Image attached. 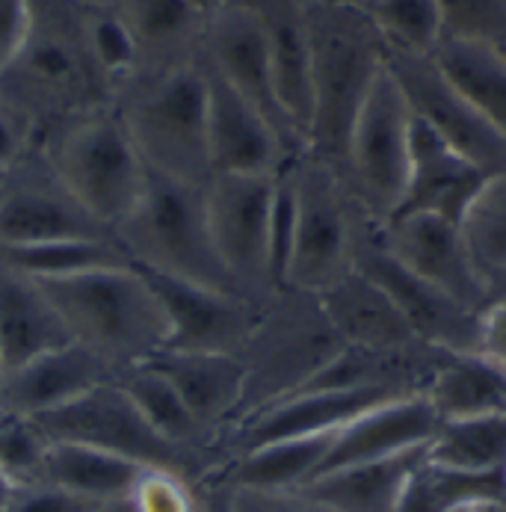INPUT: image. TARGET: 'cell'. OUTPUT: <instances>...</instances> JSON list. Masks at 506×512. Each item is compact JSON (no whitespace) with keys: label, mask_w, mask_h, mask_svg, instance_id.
Segmentation results:
<instances>
[{"label":"cell","mask_w":506,"mask_h":512,"mask_svg":"<svg viewBox=\"0 0 506 512\" xmlns=\"http://www.w3.org/2000/svg\"><path fill=\"white\" fill-rule=\"evenodd\" d=\"M0 104L30 119L39 143L77 116L113 107V89L86 42L80 0H33L24 45L0 74Z\"/></svg>","instance_id":"1"},{"label":"cell","mask_w":506,"mask_h":512,"mask_svg":"<svg viewBox=\"0 0 506 512\" xmlns=\"http://www.w3.org/2000/svg\"><path fill=\"white\" fill-rule=\"evenodd\" d=\"M311 48V128L305 154L344 175L350 134L373 80L385 69V39L353 0H299Z\"/></svg>","instance_id":"2"},{"label":"cell","mask_w":506,"mask_h":512,"mask_svg":"<svg viewBox=\"0 0 506 512\" xmlns=\"http://www.w3.org/2000/svg\"><path fill=\"white\" fill-rule=\"evenodd\" d=\"M36 282L54 302L74 344L98 356L116 376L166 350L163 305L137 264Z\"/></svg>","instance_id":"3"},{"label":"cell","mask_w":506,"mask_h":512,"mask_svg":"<svg viewBox=\"0 0 506 512\" xmlns=\"http://www.w3.org/2000/svg\"><path fill=\"white\" fill-rule=\"evenodd\" d=\"M128 137L148 169L205 187L211 181L208 154V83L202 54L166 72L137 74L113 95Z\"/></svg>","instance_id":"4"},{"label":"cell","mask_w":506,"mask_h":512,"mask_svg":"<svg viewBox=\"0 0 506 512\" xmlns=\"http://www.w3.org/2000/svg\"><path fill=\"white\" fill-rule=\"evenodd\" d=\"M113 234L128 258L145 270L237 293L214 246L205 187L148 169L137 208Z\"/></svg>","instance_id":"5"},{"label":"cell","mask_w":506,"mask_h":512,"mask_svg":"<svg viewBox=\"0 0 506 512\" xmlns=\"http://www.w3.org/2000/svg\"><path fill=\"white\" fill-rule=\"evenodd\" d=\"M39 151L63 187L104 228L113 231L137 208L148 169L113 107L77 116L48 134Z\"/></svg>","instance_id":"6"},{"label":"cell","mask_w":506,"mask_h":512,"mask_svg":"<svg viewBox=\"0 0 506 512\" xmlns=\"http://www.w3.org/2000/svg\"><path fill=\"white\" fill-rule=\"evenodd\" d=\"M48 441H72L86 444L122 459H131L143 468H166L184 474L193 483H202L219 465L208 456L190 453L172 441H166L140 412V406L128 397V391L110 379L80 394L77 400L30 418Z\"/></svg>","instance_id":"7"},{"label":"cell","mask_w":506,"mask_h":512,"mask_svg":"<svg viewBox=\"0 0 506 512\" xmlns=\"http://www.w3.org/2000/svg\"><path fill=\"white\" fill-rule=\"evenodd\" d=\"M296 184V243L288 291L320 296L353 270L359 202L341 172L302 154L290 160Z\"/></svg>","instance_id":"8"},{"label":"cell","mask_w":506,"mask_h":512,"mask_svg":"<svg viewBox=\"0 0 506 512\" xmlns=\"http://www.w3.org/2000/svg\"><path fill=\"white\" fill-rule=\"evenodd\" d=\"M412 110L388 66L373 80L350 134L344 181L373 220L385 222L400 205L409 178Z\"/></svg>","instance_id":"9"},{"label":"cell","mask_w":506,"mask_h":512,"mask_svg":"<svg viewBox=\"0 0 506 512\" xmlns=\"http://www.w3.org/2000/svg\"><path fill=\"white\" fill-rule=\"evenodd\" d=\"M353 270L394 299L415 338L441 353H477L483 311L453 299L450 293L424 282L406 270L376 237V220L359 205L356 240H353Z\"/></svg>","instance_id":"10"},{"label":"cell","mask_w":506,"mask_h":512,"mask_svg":"<svg viewBox=\"0 0 506 512\" xmlns=\"http://www.w3.org/2000/svg\"><path fill=\"white\" fill-rule=\"evenodd\" d=\"M279 175L214 172L205 184L208 222L219 258L240 296L267 305L273 296L267 270V228Z\"/></svg>","instance_id":"11"},{"label":"cell","mask_w":506,"mask_h":512,"mask_svg":"<svg viewBox=\"0 0 506 512\" xmlns=\"http://www.w3.org/2000/svg\"><path fill=\"white\" fill-rule=\"evenodd\" d=\"M202 57L270 122L290 160L305 154V143L299 140V134L293 131L279 104L270 51H267V33L261 15L249 0H228L208 18Z\"/></svg>","instance_id":"12"},{"label":"cell","mask_w":506,"mask_h":512,"mask_svg":"<svg viewBox=\"0 0 506 512\" xmlns=\"http://www.w3.org/2000/svg\"><path fill=\"white\" fill-rule=\"evenodd\" d=\"M385 66L406 95L412 116L430 125L444 143L474 160L489 175L506 172L504 137L453 86V80L441 72L433 57H415L385 48Z\"/></svg>","instance_id":"13"},{"label":"cell","mask_w":506,"mask_h":512,"mask_svg":"<svg viewBox=\"0 0 506 512\" xmlns=\"http://www.w3.org/2000/svg\"><path fill=\"white\" fill-rule=\"evenodd\" d=\"M66 237H116L95 220L36 148L6 169L0 187V246H30Z\"/></svg>","instance_id":"14"},{"label":"cell","mask_w":506,"mask_h":512,"mask_svg":"<svg viewBox=\"0 0 506 512\" xmlns=\"http://www.w3.org/2000/svg\"><path fill=\"white\" fill-rule=\"evenodd\" d=\"M137 270L143 273L145 282L163 305L169 323L166 350L240 353L249 344L267 308L240 293L184 282L166 273L145 270L140 264Z\"/></svg>","instance_id":"15"},{"label":"cell","mask_w":506,"mask_h":512,"mask_svg":"<svg viewBox=\"0 0 506 512\" xmlns=\"http://www.w3.org/2000/svg\"><path fill=\"white\" fill-rule=\"evenodd\" d=\"M379 243L415 276L430 282L453 299L486 311V288L468 255L459 222L441 217H391L376 220Z\"/></svg>","instance_id":"16"},{"label":"cell","mask_w":506,"mask_h":512,"mask_svg":"<svg viewBox=\"0 0 506 512\" xmlns=\"http://www.w3.org/2000/svg\"><path fill=\"white\" fill-rule=\"evenodd\" d=\"M489 181V172L474 160L459 154L444 143L430 125L412 116V140H409V178L403 199L391 217H441L462 222L465 211ZM388 217V220H391Z\"/></svg>","instance_id":"17"},{"label":"cell","mask_w":506,"mask_h":512,"mask_svg":"<svg viewBox=\"0 0 506 512\" xmlns=\"http://www.w3.org/2000/svg\"><path fill=\"white\" fill-rule=\"evenodd\" d=\"M208 83V154L211 172L279 175L290 163L288 151L270 122L202 57Z\"/></svg>","instance_id":"18"},{"label":"cell","mask_w":506,"mask_h":512,"mask_svg":"<svg viewBox=\"0 0 506 512\" xmlns=\"http://www.w3.org/2000/svg\"><path fill=\"white\" fill-rule=\"evenodd\" d=\"M438 424L441 421H438L435 409L421 391L385 400V403L362 412L356 421H350L347 427H341L335 433V441H332L317 477L326 471H335V468L421 450L433 441Z\"/></svg>","instance_id":"19"},{"label":"cell","mask_w":506,"mask_h":512,"mask_svg":"<svg viewBox=\"0 0 506 512\" xmlns=\"http://www.w3.org/2000/svg\"><path fill=\"white\" fill-rule=\"evenodd\" d=\"M110 379H116V373L98 356L77 344H66L3 373L0 415L39 418Z\"/></svg>","instance_id":"20"},{"label":"cell","mask_w":506,"mask_h":512,"mask_svg":"<svg viewBox=\"0 0 506 512\" xmlns=\"http://www.w3.org/2000/svg\"><path fill=\"white\" fill-rule=\"evenodd\" d=\"M148 365L157 367L190 412L219 441L237 421L246 397V365L237 353H202V350H160Z\"/></svg>","instance_id":"21"},{"label":"cell","mask_w":506,"mask_h":512,"mask_svg":"<svg viewBox=\"0 0 506 512\" xmlns=\"http://www.w3.org/2000/svg\"><path fill=\"white\" fill-rule=\"evenodd\" d=\"M329 326L347 347L376 353H406L424 347L394 299L359 270H350L329 291L317 296Z\"/></svg>","instance_id":"22"},{"label":"cell","mask_w":506,"mask_h":512,"mask_svg":"<svg viewBox=\"0 0 506 512\" xmlns=\"http://www.w3.org/2000/svg\"><path fill=\"white\" fill-rule=\"evenodd\" d=\"M74 344L63 317L36 279L0 255V362L3 373Z\"/></svg>","instance_id":"23"},{"label":"cell","mask_w":506,"mask_h":512,"mask_svg":"<svg viewBox=\"0 0 506 512\" xmlns=\"http://www.w3.org/2000/svg\"><path fill=\"white\" fill-rule=\"evenodd\" d=\"M110 6L137 45V74L166 72L199 60L208 15L187 0H110Z\"/></svg>","instance_id":"24"},{"label":"cell","mask_w":506,"mask_h":512,"mask_svg":"<svg viewBox=\"0 0 506 512\" xmlns=\"http://www.w3.org/2000/svg\"><path fill=\"white\" fill-rule=\"evenodd\" d=\"M249 3L261 15L267 33V51H270L279 104L293 131L308 148L314 92H311V48H308L302 3L299 0H249Z\"/></svg>","instance_id":"25"},{"label":"cell","mask_w":506,"mask_h":512,"mask_svg":"<svg viewBox=\"0 0 506 512\" xmlns=\"http://www.w3.org/2000/svg\"><path fill=\"white\" fill-rule=\"evenodd\" d=\"M421 394L438 421L506 415V367L486 353H438Z\"/></svg>","instance_id":"26"},{"label":"cell","mask_w":506,"mask_h":512,"mask_svg":"<svg viewBox=\"0 0 506 512\" xmlns=\"http://www.w3.org/2000/svg\"><path fill=\"white\" fill-rule=\"evenodd\" d=\"M424 456H427V447L376 459V462L335 468V471L314 477L308 486L296 492L308 495L311 501L335 512H397L406 483Z\"/></svg>","instance_id":"27"},{"label":"cell","mask_w":506,"mask_h":512,"mask_svg":"<svg viewBox=\"0 0 506 512\" xmlns=\"http://www.w3.org/2000/svg\"><path fill=\"white\" fill-rule=\"evenodd\" d=\"M332 441H335V433L270 441L240 456H231L217 471L234 489L296 492L317 477Z\"/></svg>","instance_id":"28"},{"label":"cell","mask_w":506,"mask_h":512,"mask_svg":"<svg viewBox=\"0 0 506 512\" xmlns=\"http://www.w3.org/2000/svg\"><path fill=\"white\" fill-rule=\"evenodd\" d=\"M143 465L86 447L72 441H51L45 465H42V483H54L66 492L80 498L113 504L131 498L137 480L143 477Z\"/></svg>","instance_id":"29"},{"label":"cell","mask_w":506,"mask_h":512,"mask_svg":"<svg viewBox=\"0 0 506 512\" xmlns=\"http://www.w3.org/2000/svg\"><path fill=\"white\" fill-rule=\"evenodd\" d=\"M116 382L128 391V397L140 406L145 421L163 436L166 441L208 456L219 465V436L211 433L184 403V397L175 391V385L148 362L145 365H134L122 370L116 376Z\"/></svg>","instance_id":"30"},{"label":"cell","mask_w":506,"mask_h":512,"mask_svg":"<svg viewBox=\"0 0 506 512\" xmlns=\"http://www.w3.org/2000/svg\"><path fill=\"white\" fill-rule=\"evenodd\" d=\"M433 60L453 86L480 110L506 143V54L498 48L441 39Z\"/></svg>","instance_id":"31"},{"label":"cell","mask_w":506,"mask_h":512,"mask_svg":"<svg viewBox=\"0 0 506 512\" xmlns=\"http://www.w3.org/2000/svg\"><path fill=\"white\" fill-rule=\"evenodd\" d=\"M486 501H506L504 471L474 474L438 465L424 456L406 483L397 512H453Z\"/></svg>","instance_id":"32"},{"label":"cell","mask_w":506,"mask_h":512,"mask_svg":"<svg viewBox=\"0 0 506 512\" xmlns=\"http://www.w3.org/2000/svg\"><path fill=\"white\" fill-rule=\"evenodd\" d=\"M0 255L30 279H63L134 264L116 237H66L30 246H0Z\"/></svg>","instance_id":"33"},{"label":"cell","mask_w":506,"mask_h":512,"mask_svg":"<svg viewBox=\"0 0 506 512\" xmlns=\"http://www.w3.org/2000/svg\"><path fill=\"white\" fill-rule=\"evenodd\" d=\"M427 459L474 474L504 471L506 415L441 421L433 441L427 444Z\"/></svg>","instance_id":"34"},{"label":"cell","mask_w":506,"mask_h":512,"mask_svg":"<svg viewBox=\"0 0 506 512\" xmlns=\"http://www.w3.org/2000/svg\"><path fill=\"white\" fill-rule=\"evenodd\" d=\"M468 255L486 282L506 267V172L489 175L471 208L459 222ZM486 288V285H483Z\"/></svg>","instance_id":"35"},{"label":"cell","mask_w":506,"mask_h":512,"mask_svg":"<svg viewBox=\"0 0 506 512\" xmlns=\"http://www.w3.org/2000/svg\"><path fill=\"white\" fill-rule=\"evenodd\" d=\"M367 12L391 51L433 57L444 39L438 0H373Z\"/></svg>","instance_id":"36"},{"label":"cell","mask_w":506,"mask_h":512,"mask_svg":"<svg viewBox=\"0 0 506 512\" xmlns=\"http://www.w3.org/2000/svg\"><path fill=\"white\" fill-rule=\"evenodd\" d=\"M444 39L506 48V0H438Z\"/></svg>","instance_id":"37"},{"label":"cell","mask_w":506,"mask_h":512,"mask_svg":"<svg viewBox=\"0 0 506 512\" xmlns=\"http://www.w3.org/2000/svg\"><path fill=\"white\" fill-rule=\"evenodd\" d=\"M48 447V436L30 418L0 415V468L12 486L42 480Z\"/></svg>","instance_id":"38"},{"label":"cell","mask_w":506,"mask_h":512,"mask_svg":"<svg viewBox=\"0 0 506 512\" xmlns=\"http://www.w3.org/2000/svg\"><path fill=\"white\" fill-rule=\"evenodd\" d=\"M296 243V184L290 163L276 178L273 208H270V228H267V270L273 291H288L290 258Z\"/></svg>","instance_id":"39"},{"label":"cell","mask_w":506,"mask_h":512,"mask_svg":"<svg viewBox=\"0 0 506 512\" xmlns=\"http://www.w3.org/2000/svg\"><path fill=\"white\" fill-rule=\"evenodd\" d=\"M128 501L134 512H199V483L166 468H145Z\"/></svg>","instance_id":"40"},{"label":"cell","mask_w":506,"mask_h":512,"mask_svg":"<svg viewBox=\"0 0 506 512\" xmlns=\"http://www.w3.org/2000/svg\"><path fill=\"white\" fill-rule=\"evenodd\" d=\"M104 504L80 498L74 492H66L54 483H24L12 486V495L6 501L3 512H95Z\"/></svg>","instance_id":"41"},{"label":"cell","mask_w":506,"mask_h":512,"mask_svg":"<svg viewBox=\"0 0 506 512\" xmlns=\"http://www.w3.org/2000/svg\"><path fill=\"white\" fill-rule=\"evenodd\" d=\"M39 148V134L27 116L0 104V169H12Z\"/></svg>","instance_id":"42"},{"label":"cell","mask_w":506,"mask_h":512,"mask_svg":"<svg viewBox=\"0 0 506 512\" xmlns=\"http://www.w3.org/2000/svg\"><path fill=\"white\" fill-rule=\"evenodd\" d=\"M234 489V486H231ZM234 512H335L302 492H258L234 489Z\"/></svg>","instance_id":"43"},{"label":"cell","mask_w":506,"mask_h":512,"mask_svg":"<svg viewBox=\"0 0 506 512\" xmlns=\"http://www.w3.org/2000/svg\"><path fill=\"white\" fill-rule=\"evenodd\" d=\"M33 0H0V74L15 60L30 30Z\"/></svg>","instance_id":"44"},{"label":"cell","mask_w":506,"mask_h":512,"mask_svg":"<svg viewBox=\"0 0 506 512\" xmlns=\"http://www.w3.org/2000/svg\"><path fill=\"white\" fill-rule=\"evenodd\" d=\"M480 353H486L489 359H495L498 365L506 367V299L486 305V311H483Z\"/></svg>","instance_id":"45"},{"label":"cell","mask_w":506,"mask_h":512,"mask_svg":"<svg viewBox=\"0 0 506 512\" xmlns=\"http://www.w3.org/2000/svg\"><path fill=\"white\" fill-rule=\"evenodd\" d=\"M199 512H234V489L219 471L199 483Z\"/></svg>","instance_id":"46"},{"label":"cell","mask_w":506,"mask_h":512,"mask_svg":"<svg viewBox=\"0 0 506 512\" xmlns=\"http://www.w3.org/2000/svg\"><path fill=\"white\" fill-rule=\"evenodd\" d=\"M486 305H492V302H504L506 299V267L504 270H498V273H492L486 282Z\"/></svg>","instance_id":"47"},{"label":"cell","mask_w":506,"mask_h":512,"mask_svg":"<svg viewBox=\"0 0 506 512\" xmlns=\"http://www.w3.org/2000/svg\"><path fill=\"white\" fill-rule=\"evenodd\" d=\"M187 3H190V6H196L202 15H208V18H211V15H214L217 9H222L228 0H187Z\"/></svg>","instance_id":"48"},{"label":"cell","mask_w":506,"mask_h":512,"mask_svg":"<svg viewBox=\"0 0 506 512\" xmlns=\"http://www.w3.org/2000/svg\"><path fill=\"white\" fill-rule=\"evenodd\" d=\"M9 495H12V483H9V477L3 474V468H0V512H3V507H6Z\"/></svg>","instance_id":"49"},{"label":"cell","mask_w":506,"mask_h":512,"mask_svg":"<svg viewBox=\"0 0 506 512\" xmlns=\"http://www.w3.org/2000/svg\"><path fill=\"white\" fill-rule=\"evenodd\" d=\"M95 512H134V510H131V501L125 498V501H113V504H104L101 510H95Z\"/></svg>","instance_id":"50"},{"label":"cell","mask_w":506,"mask_h":512,"mask_svg":"<svg viewBox=\"0 0 506 512\" xmlns=\"http://www.w3.org/2000/svg\"><path fill=\"white\" fill-rule=\"evenodd\" d=\"M474 512H506V501H486V504H477Z\"/></svg>","instance_id":"51"},{"label":"cell","mask_w":506,"mask_h":512,"mask_svg":"<svg viewBox=\"0 0 506 512\" xmlns=\"http://www.w3.org/2000/svg\"><path fill=\"white\" fill-rule=\"evenodd\" d=\"M353 3H359V6H364V9H370V3H373V0H353Z\"/></svg>","instance_id":"52"},{"label":"cell","mask_w":506,"mask_h":512,"mask_svg":"<svg viewBox=\"0 0 506 512\" xmlns=\"http://www.w3.org/2000/svg\"><path fill=\"white\" fill-rule=\"evenodd\" d=\"M477 510V504H474V507H459V510H453V512H474Z\"/></svg>","instance_id":"53"},{"label":"cell","mask_w":506,"mask_h":512,"mask_svg":"<svg viewBox=\"0 0 506 512\" xmlns=\"http://www.w3.org/2000/svg\"><path fill=\"white\" fill-rule=\"evenodd\" d=\"M3 175H6V172H3V169H0V187H3Z\"/></svg>","instance_id":"54"},{"label":"cell","mask_w":506,"mask_h":512,"mask_svg":"<svg viewBox=\"0 0 506 512\" xmlns=\"http://www.w3.org/2000/svg\"><path fill=\"white\" fill-rule=\"evenodd\" d=\"M0 379H3V362H0Z\"/></svg>","instance_id":"55"},{"label":"cell","mask_w":506,"mask_h":512,"mask_svg":"<svg viewBox=\"0 0 506 512\" xmlns=\"http://www.w3.org/2000/svg\"><path fill=\"white\" fill-rule=\"evenodd\" d=\"M504 480H506V465H504Z\"/></svg>","instance_id":"56"},{"label":"cell","mask_w":506,"mask_h":512,"mask_svg":"<svg viewBox=\"0 0 506 512\" xmlns=\"http://www.w3.org/2000/svg\"><path fill=\"white\" fill-rule=\"evenodd\" d=\"M504 54H506V48H504Z\"/></svg>","instance_id":"57"}]
</instances>
